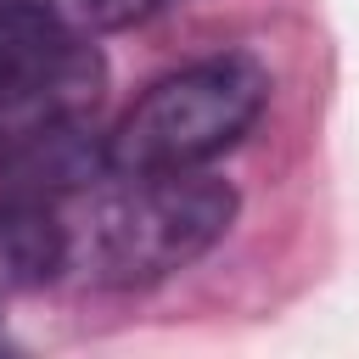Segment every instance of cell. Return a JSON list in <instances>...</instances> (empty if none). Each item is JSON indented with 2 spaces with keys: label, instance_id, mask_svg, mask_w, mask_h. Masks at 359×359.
<instances>
[{
  "label": "cell",
  "instance_id": "4",
  "mask_svg": "<svg viewBox=\"0 0 359 359\" xmlns=\"http://www.w3.org/2000/svg\"><path fill=\"white\" fill-rule=\"evenodd\" d=\"M67 28H79V34H118V28H135V22H146V17H157L168 0H45Z\"/></svg>",
  "mask_w": 359,
  "mask_h": 359
},
{
  "label": "cell",
  "instance_id": "2",
  "mask_svg": "<svg viewBox=\"0 0 359 359\" xmlns=\"http://www.w3.org/2000/svg\"><path fill=\"white\" fill-rule=\"evenodd\" d=\"M269 107V73L247 50L196 56L135 95L101 135L107 174H180L224 157Z\"/></svg>",
  "mask_w": 359,
  "mask_h": 359
},
{
  "label": "cell",
  "instance_id": "3",
  "mask_svg": "<svg viewBox=\"0 0 359 359\" xmlns=\"http://www.w3.org/2000/svg\"><path fill=\"white\" fill-rule=\"evenodd\" d=\"M67 269V230L56 202L0 208V303L34 286L62 280Z\"/></svg>",
  "mask_w": 359,
  "mask_h": 359
},
{
  "label": "cell",
  "instance_id": "1",
  "mask_svg": "<svg viewBox=\"0 0 359 359\" xmlns=\"http://www.w3.org/2000/svg\"><path fill=\"white\" fill-rule=\"evenodd\" d=\"M67 230V269L90 292L157 286L208 258L236 224V185L208 168L180 174H101L56 202Z\"/></svg>",
  "mask_w": 359,
  "mask_h": 359
}]
</instances>
